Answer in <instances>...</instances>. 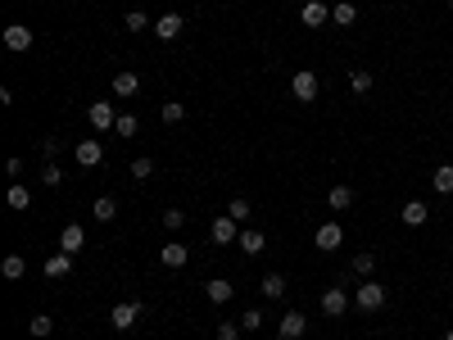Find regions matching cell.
<instances>
[{"label":"cell","instance_id":"obj_1","mask_svg":"<svg viewBox=\"0 0 453 340\" xmlns=\"http://www.w3.org/2000/svg\"><path fill=\"white\" fill-rule=\"evenodd\" d=\"M353 309H363V313L385 309V286L381 282H363L358 290H353Z\"/></svg>","mask_w":453,"mask_h":340},{"label":"cell","instance_id":"obj_2","mask_svg":"<svg viewBox=\"0 0 453 340\" xmlns=\"http://www.w3.org/2000/svg\"><path fill=\"white\" fill-rule=\"evenodd\" d=\"M209 236L218 240V245H236V240H240V223L231 213H223V218H213V223H209Z\"/></svg>","mask_w":453,"mask_h":340},{"label":"cell","instance_id":"obj_3","mask_svg":"<svg viewBox=\"0 0 453 340\" xmlns=\"http://www.w3.org/2000/svg\"><path fill=\"white\" fill-rule=\"evenodd\" d=\"M87 118H91V127H95V132H109V127H118L114 100H95V105L87 109Z\"/></svg>","mask_w":453,"mask_h":340},{"label":"cell","instance_id":"obj_4","mask_svg":"<svg viewBox=\"0 0 453 340\" xmlns=\"http://www.w3.org/2000/svg\"><path fill=\"white\" fill-rule=\"evenodd\" d=\"M32 41H36V36H32V28H28V23H9V28H5V46H9L14 55L32 51Z\"/></svg>","mask_w":453,"mask_h":340},{"label":"cell","instance_id":"obj_5","mask_svg":"<svg viewBox=\"0 0 453 340\" xmlns=\"http://www.w3.org/2000/svg\"><path fill=\"white\" fill-rule=\"evenodd\" d=\"M73 159H78L82 168H95V164H105V145L87 137V141H78V150H73Z\"/></svg>","mask_w":453,"mask_h":340},{"label":"cell","instance_id":"obj_6","mask_svg":"<svg viewBox=\"0 0 453 340\" xmlns=\"http://www.w3.org/2000/svg\"><path fill=\"white\" fill-rule=\"evenodd\" d=\"M290 91H295V100H317V73L299 68L295 78H290Z\"/></svg>","mask_w":453,"mask_h":340},{"label":"cell","instance_id":"obj_7","mask_svg":"<svg viewBox=\"0 0 453 340\" xmlns=\"http://www.w3.org/2000/svg\"><path fill=\"white\" fill-rule=\"evenodd\" d=\"M181 28H186V23H181L177 9H168V14L154 18V36H159V41H173V36H181Z\"/></svg>","mask_w":453,"mask_h":340},{"label":"cell","instance_id":"obj_8","mask_svg":"<svg viewBox=\"0 0 453 340\" xmlns=\"http://www.w3.org/2000/svg\"><path fill=\"white\" fill-rule=\"evenodd\" d=\"M109 322H114V331H127V326H137L141 322V304H114V313H109Z\"/></svg>","mask_w":453,"mask_h":340},{"label":"cell","instance_id":"obj_9","mask_svg":"<svg viewBox=\"0 0 453 340\" xmlns=\"http://www.w3.org/2000/svg\"><path fill=\"white\" fill-rule=\"evenodd\" d=\"M322 313H326V318H345V313H349V295H345L340 286H331V290L322 295Z\"/></svg>","mask_w":453,"mask_h":340},{"label":"cell","instance_id":"obj_10","mask_svg":"<svg viewBox=\"0 0 453 340\" xmlns=\"http://www.w3.org/2000/svg\"><path fill=\"white\" fill-rule=\"evenodd\" d=\"M340 240H345V227H340V223H322V227H317V250H322V254L340 250Z\"/></svg>","mask_w":453,"mask_h":340},{"label":"cell","instance_id":"obj_11","mask_svg":"<svg viewBox=\"0 0 453 340\" xmlns=\"http://www.w3.org/2000/svg\"><path fill=\"white\" fill-rule=\"evenodd\" d=\"M304 331H309V318H304L299 309H290L286 318H281V340H299Z\"/></svg>","mask_w":453,"mask_h":340},{"label":"cell","instance_id":"obj_12","mask_svg":"<svg viewBox=\"0 0 453 340\" xmlns=\"http://www.w3.org/2000/svg\"><path fill=\"white\" fill-rule=\"evenodd\" d=\"M82 245H87V232H82V223H68L64 232H59V250H64V254H78Z\"/></svg>","mask_w":453,"mask_h":340},{"label":"cell","instance_id":"obj_13","mask_svg":"<svg viewBox=\"0 0 453 340\" xmlns=\"http://www.w3.org/2000/svg\"><path fill=\"white\" fill-rule=\"evenodd\" d=\"M299 18L309 23V28H322V23H331V9H326L322 0H309V5L299 9Z\"/></svg>","mask_w":453,"mask_h":340},{"label":"cell","instance_id":"obj_14","mask_svg":"<svg viewBox=\"0 0 453 340\" xmlns=\"http://www.w3.org/2000/svg\"><path fill=\"white\" fill-rule=\"evenodd\" d=\"M186 259H191V250H186V245H177V240L159 250V263H164V268H186Z\"/></svg>","mask_w":453,"mask_h":340},{"label":"cell","instance_id":"obj_15","mask_svg":"<svg viewBox=\"0 0 453 340\" xmlns=\"http://www.w3.org/2000/svg\"><path fill=\"white\" fill-rule=\"evenodd\" d=\"M137 91H141V78H137V73H114V95H118V100H132Z\"/></svg>","mask_w":453,"mask_h":340},{"label":"cell","instance_id":"obj_16","mask_svg":"<svg viewBox=\"0 0 453 340\" xmlns=\"http://www.w3.org/2000/svg\"><path fill=\"white\" fill-rule=\"evenodd\" d=\"M204 295H209V304H227V299L236 295V286H231V282H218V277H213V282H204Z\"/></svg>","mask_w":453,"mask_h":340},{"label":"cell","instance_id":"obj_17","mask_svg":"<svg viewBox=\"0 0 453 340\" xmlns=\"http://www.w3.org/2000/svg\"><path fill=\"white\" fill-rule=\"evenodd\" d=\"M68 272H73V254L59 250V254H50V259H46V277H55V282H59V277H68Z\"/></svg>","mask_w":453,"mask_h":340},{"label":"cell","instance_id":"obj_18","mask_svg":"<svg viewBox=\"0 0 453 340\" xmlns=\"http://www.w3.org/2000/svg\"><path fill=\"white\" fill-rule=\"evenodd\" d=\"M122 28H127V32H154V18L145 14V9H127V18H122Z\"/></svg>","mask_w":453,"mask_h":340},{"label":"cell","instance_id":"obj_19","mask_svg":"<svg viewBox=\"0 0 453 340\" xmlns=\"http://www.w3.org/2000/svg\"><path fill=\"white\" fill-rule=\"evenodd\" d=\"M286 286H290V282H286V277H281V272H267L263 282H259V290H263L267 299H281V295H286Z\"/></svg>","mask_w":453,"mask_h":340},{"label":"cell","instance_id":"obj_20","mask_svg":"<svg viewBox=\"0 0 453 340\" xmlns=\"http://www.w3.org/2000/svg\"><path fill=\"white\" fill-rule=\"evenodd\" d=\"M236 245H240V250L254 259V254H263V250H267V236H263V232H240V240H236Z\"/></svg>","mask_w":453,"mask_h":340},{"label":"cell","instance_id":"obj_21","mask_svg":"<svg viewBox=\"0 0 453 340\" xmlns=\"http://www.w3.org/2000/svg\"><path fill=\"white\" fill-rule=\"evenodd\" d=\"M159 118H164L168 127H177L181 118H186V105H181V100H164V109H159Z\"/></svg>","mask_w":453,"mask_h":340},{"label":"cell","instance_id":"obj_22","mask_svg":"<svg viewBox=\"0 0 453 340\" xmlns=\"http://www.w3.org/2000/svg\"><path fill=\"white\" fill-rule=\"evenodd\" d=\"M326 204H331L336 213H345L349 204H353V191H349V186H331V196H326Z\"/></svg>","mask_w":453,"mask_h":340},{"label":"cell","instance_id":"obj_23","mask_svg":"<svg viewBox=\"0 0 453 340\" xmlns=\"http://www.w3.org/2000/svg\"><path fill=\"white\" fill-rule=\"evenodd\" d=\"M23 272H28V263H23V259H18V254H9V259H5V263H0V277H5V282H18V277H23Z\"/></svg>","mask_w":453,"mask_h":340},{"label":"cell","instance_id":"obj_24","mask_svg":"<svg viewBox=\"0 0 453 340\" xmlns=\"http://www.w3.org/2000/svg\"><path fill=\"white\" fill-rule=\"evenodd\" d=\"M5 204H9V209H32L28 186H18V181H14V186H9V196H5Z\"/></svg>","mask_w":453,"mask_h":340},{"label":"cell","instance_id":"obj_25","mask_svg":"<svg viewBox=\"0 0 453 340\" xmlns=\"http://www.w3.org/2000/svg\"><path fill=\"white\" fill-rule=\"evenodd\" d=\"M91 213H95V223H114V213H118V204H114V200H109V196H100V200H95V204H91Z\"/></svg>","mask_w":453,"mask_h":340},{"label":"cell","instance_id":"obj_26","mask_svg":"<svg viewBox=\"0 0 453 340\" xmlns=\"http://www.w3.org/2000/svg\"><path fill=\"white\" fill-rule=\"evenodd\" d=\"M403 223H408V227H422V223H426V204H422V200H408V204H403Z\"/></svg>","mask_w":453,"mask_h":340},{"label":"cell","instance_id":"obj_27","mask_svg":"<svg viewBox=\"0 0 453 340\" xmlns=\"http://www.w3.org/2000/svg\"><path fill=\"white\" fill-rule=\"evenodd\" d=\"M28 331H32L36 340H46V336H50V331H55V318H50V313H36V318L28 322Z\"/></svg>","mask_w":453,"mask_h":340},{"label":"cell","instance_id":"obj_28","mask_svg":"<svg viewBox=\"0 0 453 340\" xmlns=\"http://www.w3.org/2000/svg\"><path fill=\"white\" fill-rule=\"evenodd\" d=\"M353 18H358V9H353V0H340V5L331 9V23H340V28H349Z\"/></svg>","mask_w":453,"mask_h":340},{"label":"cell","instance_id":"obj_29","mask_svg":"<svg viewBox=\"0 0 453 340\" xmlns=\"http://www.w3.org/2000/svg\"><path fill=\"white\" fill-rule=\"evenodd\" d=\"M431 181H435V191H439V196H449V191H453V164H439Z\"/></svg>","mask_w":453,"mask_h":340},{"label":"cell","instance_id":"obj_30","mask_svg":"<svg viewBox=\"0 0 453 340\" xmlns=\"http://www.w3.org/2000/svg\"><path fill=\"white\" fill-rule=\"evenodd\" d=\"M372 268H376V254H353V263H349L353 277H372Z\"/></svg>","mask_w":453,"mask_h":340},{"label":"cell","instance_id":"obj_31","mask_svg":"<svg viewBox=\"0 0 453 340\" xmlns=\"http://www.w3.org/2000/svg\"><path fill=\"white\" fill-rule=\"evenodd\" d=\"M349 87H353V95H367V91H372V73H367V68H353V73H349Z\"/></svg>","mask_w":453,"mask_h":340},{"label":"cell","instance_id":"obj_32","mask_svg":"<svg viewBox=\"0 0 453 340\" xmlns=\"http://www.w3.org/2000/svg\"><path fill=\"white\" fill-rule=\"evenodd\" d=\"M41 181H46V186H64V168H59V164H46V168H41Z\"/></svg>","mask_w":453,"mask_h":340},{"label":"cell","instance_id":"obj_33","mask_svg":"<svg viewBox=\"0 0 453 340\" xmlns=\"http://www.w3.org/2000/svg\"><path fill=\"white\" fill-rule=\"evenodd\" d=\"M150 173H154V159H145V154H141V159H132V177H137V181H145Z\"/></svg>","mask_w":453,"mask_h":340},{"label":"cell","instance_id":"obj_34","mask_svg":"<svg viewBox=\"0 0 453 340\" xmlns=\"http://www.w3.org/2000/svg\"><path fill=\"white\" fill-rule=\"evenodd\" d=\"M263 326V313L259 309H245V318H240V331H259Z\"/></svg>","mask_w":453,"mask_h":340},{"label":"cell","instance_id":"obj_35","mask_svg":"<svg viewBox=\"0 0 453 340\" xmlns=\"http://www.w3.org/2000/svg\"><path fill=\"white\" fill-rule=\"evenodd\" d=\"M227 213L236 218V223H245V218H250V200H240V196H236V200L227 204Z\"/></svg>","mask_w":453,"mask_h":340},{"label":"cell","instance_id":"obj_36","mask_svg":"<svg viewBox=\"0 0 453 340\" xmlns=\"http://www.w3.org/2000/svg\"><path fill=\"white\" fill-rule=\"evenodd\" d=\"M118 137H137V118H132V114H118Z\"/></svg>","mask_w":453,"mask_h":340},{"label":"cell","instance_id":"obj_37","mask_svg":"<svg viewBox=\"0 0 453 340\" xmlns=\"http://www.w3.org/2000/svg\"><path fill=\"white\" fill-rule=\"evenodd\" d=\"M181 223H186V213H181V209H164V227H168V232H177Z\"/></svg>","mask_w":453,"mask_h":340},{"label":"cell","instance_id":"obj_38","mask_svg":"<svg viewBox=\"0 0 453 340\" xmlns=\"http://www.w3.org/2000/svg\"><path fill=\"white\" fill-rule=\"evenodd\" d=\"M218 340H240V322H218Z\"/></svg>","mask_w":453,"mask_h":340},{"label":"cell","instance_id":"obj_39","mask_svg":"<svg viewBox=\"0 0 453 340\" xmlns=\"http://www.w3.org/2000/svg\"><path fill=\"white\" fill-rule=\"evenodd\" d=\"M41 154H46V164H55V154H59V137H41Z\"/></svg>","mask_w":453,"mask_h":340},{"label":"cell","instance_id":"obj_40","mask_svg":"<svg viewBox=\"0 0 453 340\" xmlns=\"http://www.w3.org/2000/svg\"><path fill=\"white\" fill-rule=\"evenodd\" d=\"M444 340H453V326H449V331H444Z\"/></svg>","mask_w":453,"mask_h":340},{"label":"cell","instance_id":"obj_41","mask_svg":"<svg viewBox=\"0 0 453 340\" xmlns=\"http://www.w3.org/2000/svg\"><path fill=\"white\" fill-rule=\"evenodd\" d=\"M449 9H453V0H449Z\"/></svg>","mask_w":453,"mask_h":340}]
</instances>
